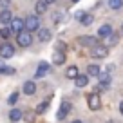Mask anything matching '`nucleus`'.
Segmentation results:
<instances>
[{"label":"nucleus","instance_id":"nucleus-1","mask_svg":"<svg viewBox=\"0 0 123 123\" xmlns=\"http://www.w3.org/2000/svg\"><path fill=\"white\" fill-rule=\"evenodd\" d=\"M91 56L92 58H96V60H101V58H107L109 56V47L107 45H94L91 49Z\"/></svg>","mask_w":123,"mask_h":123},{"label":"nucleus","instance_id":"nucleus-2","mask_svg":"<svg viewBox=\"0 0 123 123\" xmlns=\"http://www.w3.org/2000/svg\"><path fill=\"white\" fill-rule=\"evenodd\" d=\"M16 43H18L20 47H29L31 43H33V36H31L29 31H22V33H18L16 35Z\"/></svg>","mask_w":123,"mask_h":123},{"label":"nucleus","instance_id":"nucleus-3","mask_svg":"<svg viewBox=\"0 0 123 123\" xmlns=\"http://www.w3.org/2000/svg\"><path fill=\"white\" fill-rule=\"evenodd\" d=\"M25 31L33 33V31H40V20H38V15H31L25 18Z\"/></svg>","mask_w":123,"mask_h":123},{"label":"nucleus","instance_id":"nucleus-4","mask_svg":"<svg viewBox=\"0 0 123 123\" xmlns=\"http://www.w3.org/2000/svg\"><path fill=\"white\" fill-rule=\"evenodd\" d=\"M71 111H73V105H71V101H62L60 111L56 112V119H58V121H63V119L69 116Z\"/></svg>","mask_w":123,"mask_h":123},{"label":"nucleus","instance_id":"nucleus-5","mask_svg":"<svg viewBox=\"0 0 123 123\" xmlns=\"http://www.w3.org/2000/svg\"><path fill=\"white\" fill-rule=\"evenodd\" d=\"M15 56V47H13V43H2L0 45V58L2 60H9V58Z\"/></svg>","mask_w":123,"mask_h":123},{"label":"nucleus","instance_id":"nucleus-6","mask_svg":"<svg viewBox=\"0 0 123 123\" xmlns=\"http://www.w3.org/2000/svg\"><path fill=\"white\" fill-rule=\"evenodd\" d=\"M87 105L91 111H98V109L101 107V101H100V96H98L96 92H92V94H89L87 98Z\"/></svg>","mask_w":123,"mask_h":123},{"label":"nucleus","instance_id":"nucleus-7","mask_svg":"<svg viewBox=\"0 0 123 123\" xmlns=\"http://www.w3.org/2000/svg\"><path fill=\"white\" fill-rule=\"evenodd\" d=\"M9 25H11V31L13 33H16V35H18V33H22V31H25V20H22V18H13V22L9 24Z\"/></svg>","mask_w":123,"mask_h":123},{"label":"nucleus","instance_id":"nucleus-8","mask_svg":"<svg viewBox=\"0 0 123 123\" xmlns=\"http://www.w3.org/2000/svg\"><path fill=\"white\" fill-rule=\"evenodd\" d=\"M109 85H111V73H101L100 76H98V87H100V91H103V89H107Z\"/></svg>","mask_w":123,"mask_h":123},{"label":"nucleus","instance_id":"nucleus-9","mask_svg":"<svg viewBox=\"0 0 123 123\" xmlns=\"http://www.w3.org/2000/svg\"><path fill=\"white\" fill-rule=\"evenodd\" d=\"M78 42H80V45H85V47H94V45L100 43L96 36H80Z\"/></svg>","mask_w":123,"mask_h":123},{"label":"nucleus","instance_id":"nucleus-10","mask_svg":"<svg viewBox=\"0 0 123 123\" xmlns=\"http://www.w3.org/2000/svg\"><path fill=\"white\" fill-rule=\"evenodd\" d=\"M112 33H114V31H112L111 24H103V25H100V29H98V36H100V38H109Z\"/></svg>","mask_w":123,"mask_h":123},{"label":"nucleus","instance_id":"nucleus-11","mask_svg":"<svg viewBox=\"0 0 123 123\" xmlns=\"http://www.w3.org/2000/svg\"><path fill=\"white\" fill-rule=\"evenodd\" d=\"M47 73H49V63H47V62H40V63H38V67H36L35 78H43Z\"/></svg>","mask_w":123,"mask_h":123},{"label":"nucleus","instance_id":"nucleus-12","mask_svg":"<svg viewBox=\"0 0 123 123\" xmlns=\"http://www.w3.org/2000/svg\"><path fill=\"white\" fill-rule=\"evenodd\" d=\"M13 22V13L9 11V9H2L0 11V24H4V25H7V24Z\"/></svg>","mask_w":123,"mask_h":123},{"label":"nucleus","instance_id":"nucleus-13","mask_svg":"<svg viewBox=\"0 0 123 123\" xmlns=\"http://www.w3.org/2000/svg\"><path fill=\"white\" fill-rule=\"evenodd\" d=\"M22 91H24V94H25V96H33V94L36 92V83H35V81H25Z\"/></svg>","mask_w":123,"mask_h":123},{"label":"nucleus","instance_id":"nucleus-14","mask_svg":"<svg viewBox=\"0 0 123 123\" xmlns=\"http://www.w3.org/2000/svg\"><path fill=\"white\" fill-rule=\"evenodd\" d=\"M38 40L42 43H47L51 40V31L49 29H45V27H42V29L38 31Z\"/></svg>","mask_w":123,"mask_h":123},{"label":"nucleus","instance_id":"nucleus-15","mask_svg":"<svg viewBox=\"0 0 123 123\" xmlns=\"http://www.w3.org/2000/svg\"><path fill=\"white\" fill-rule=\"evenodd\" d=\"M74 83H76V87H78V89L87 87V85H89V74H80V76L74 80Z\"/></svg>","mask_w":123,"mask_h":123},{"label":"nucleus","instance_id":"nucleus-16","mask_svg":"<svg viewBox=\"0 0 123 123\" xmlns=\"http://www.w3.org/2000/svg\"><path fill=\"white\" fill-rule=\"evenodd\" d=\"M53 62L56 65H62V63H65V53L63 51H54L53 54Z\"/></svg>","mask_w":123,"mask_h":123},{"label":"nucleus","instance_id":"nucleus-17","mask_svg":"<svg viewBox=\"0 0 123 123\" xmlns=\"http://www.w3.org/2000/svg\"><path fill=\"white\" fill-rule=\"evenodd\" d=\"M47 6H49V4H47L45 0H38V2L35 4V11H36V15H43V13L47 11Z\"/></svg>","mask_w":123,"mask_h":123},{"label":"nucleus","instance_id":"nucleus-18","mask_svg":"<svg viewBox=\"0 0 123 123\" xmlns=\"http://www.w3.org/2000/svg\"><path fill=\"white\" fill-rule=\"evenodd\" d=\"M87 74H89V76H100V74H101L100 65H96V63H91V65L87 67Z\"/></svg>","mask_w":123,"mask_h":123},{"label":"nucleus","instance_id":"nucleus-19","mask_svg":"<svg viewBox=\"0 0 123 123\" xmlns=\"http://www.w3.org/2000/svg\"><path fill=\"white\" fill-rule=\"evenodd\" d=\"M22 111H18V109H11V112H9V119H11L13 123H16V121H20L22 119Z\"/></svg>","mask_w":123,"mask_h":123},{"label":"nucleus","instance_id":"nucleus-20","mask_svg":"<svg viewBox=\"0 0 123 123\" xmlns=\"http://www.w3.org/2000/svg\"><path fill=\"white\" fill-rule=\"evenodd\" d=\"M65 76L69 78V80H76L78 76H80V73H78V67L76 65H73V67H69V69L65 71Z\"/></svg>","mask_w":123,"mask_h":123},{"label":"nucleus","instance_id":"nucleus-21","mask_svg":"<svg viewBox=\"0 0 123 123\" xmlns=\"http://www.w3.org/2000/svg\"><path fill=\"white\" fill-rule=\"evenodd\" d=\"M11 35H13V31H11V27H2L0 29V38H4V40H9L11 38Z\"/></svg>","mask_w":123,"mask_h":123},{"label":"nucleus","instance_id":"nucleus-22","mask_svg":"<svg viewBox=\"0 0 123 123\" xmlns=\"http://www.w3.org/2000/svg\"><path fill=\"white\" fill-rule=\"evenodd\" d=\"M109 7L114 9V11H118V9L123 7V0H109Z\"/></svg>","mask_w":123,"mask_h":123},{"label":"nucleus","instance_id":"nucleus-23","mask_svg":"<svg viewBox=\"0 0 123 123\" xmlns=\"http://www.w3.org/2000/svg\"><path fill=\"white\" fill-rule=\"evenodd\" d=\"M81 24H83V25H91L92 22H94V16L92 15H89V13H85L83 16H81V20H80Z\"/></svg>","mask_w":123,"mask_h":123},{"label":"nucleus","instance_id":"nucleus-24","mask_svg":"<svg viewBox=\"0 0 123 123\" xmlns=\"http://www.w3.org/2000/svg\"><path fill=\"white\" fill-rule=\"evenodd\" d=\"M47 109H49V100H45L43 103H40L38 107H36V114H42V112H45Z\"/></svg>","mask_w":123,"mask_h":123},{"label":"nucleus","instance_id":"nucleus-25","mask_svg":"<svg viewBox=\"0 0 123 123\" xmlns=\"http://www.w3.org/2000/svg\"><path fill=\"white\" fill-rule=\"evenodd\" d=\"M118 40H119V36L112 33V35L109 36V43H107V47H114V45H118Z\"/></svg>","mask_w":123,"mask_h":123},{"label":"nucleus","instance_id":"nucleus-26","mask_svg":"<svg viewBox=\"0 0 123 123\" xmlns=\"http://www.w3.org/2000/svg\"><path fill=\"white\" fill-rule=\"evenodd\" d=\"M16 101H18V92H13L11 96L7 98V103H9V105H11V107H13V105H15Z\"/></svg>","mask_w":123,"mask_h":123},{"label":"nucleus","instance_id":"nucleus-27","mask_svg":"<svg viewBox=\"0 0 123 123\" xmlns=\"http://www.w3.org/2000/svg\"><path fill=\"white\" fill-rule=\"evenodd\" d=\"M16 71L13 69V67H4V69L0 71V74H6V76H9V74H15Z\"/></svg>","mask_w":123,"mask_h":123},{"label":"nucleus","instance_id":"nucleus-28","mask_svg":"<svg viewBox=\"0 0 123 123\" xmlns=\"http://www.w3.org/2000/svg\"><path fill=\"white\" fill-rule=\"evenodd\" d=\"M0 6H2L4 9H7L9 6H11V0H0Z\"/></svg>","mask_w":123,"mask_h":123},{"label":"nucleus","instance_id":"nucleus-29","mask_svg":"<svg viewBox=\"0 0 123 123\" xmlns=\"http://www.w3.org/2000/svg\"><path fill=\"white\" fill-rule=\"evenodd\" d=\"M45 2H47L49 6H51V4H56V0H45Z\"/></svg>","mask_w":123,"mask_h":123},{"label":"nucleus","instance_id":"nucleus-30","mask_svg":"<svg viewBox=\"0 0 123 123\" xmlns=\"http://www.w3.org/2000/svg\"><path fill=\"white\" fill-rule=\"evenodd\" d=\"M119 112H121V114H123V101H121V103H119Z\"/></svg>","mask_w":123,"mask_h":123},{"label":"nucleus","instance_id":"nucleus-31","mask_svg":"<svg viewBox=\"0 0 123 123\" xmlns=\"http://www.w3.org/2000/svg\"><path fill=\"white\" fill-rule=\"evenodd\" d=\"M4 67H6V65H4V62H2V60H0V71H2V69H4Z\"/></svg>","mask_w":123,"mask_h":123},{"label":"nucleus","instance_id":"nucleus-32","mask_svg":"<svg viewBox=\"0 0 123 123\" xmlns=\"http://www.w3.org/2000/svg\"><path fill=\"white\" fill-rule=\"evenodd\" d=\"M73 123H81V121H80V119H76V121H73Z\"/></svg>","mask_w":123,"mask_h":123},{"label":"nucleus","instance_id":"nucleus-33","mask_svg":"<svg viewBox=\"0 0 123 123\" xmlns=\"http://www.w3.org/2000/svg\"><path fill=\"white\" fill-rule=\"evenodd\" d=\"M121 36H123V24H121Z\"/></svg>","mask_w":123,"mask_h":123},{"label":"nucleus","instance_id":"nucleus-34","mask_svg":"<svg viewBox=\"0 0 123 123\" xmlns=\"http://www.w3.org/2000/svg\"><path fill=\"white\" fill-rule=\"evenodd\" d=\"M73 2H80V0H73Z\"/></svg>","mask_w":123,"mask_h":123}]
</instances>
